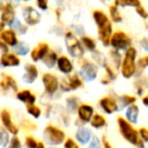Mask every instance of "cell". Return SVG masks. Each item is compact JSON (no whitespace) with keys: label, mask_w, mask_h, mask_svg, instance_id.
<instances>
[{"label":"cell","mask_w":148,"mask_h":148,"mask_svg":"<svg viewBox=\"0 0 148 148\" xmlns=\"http://www.w3.org/2000/svg\"><path fill=\"white\" fill-rule=\"evenodd\" d=\"M118 124H119L120 131L123 137L130 143L134 144L139 148H144V144L141 138H139V133L135 130V128L127 122L123 118H118Z\"/></svg>","instance_id":"1"},{"label":"cell","mask_w":148,"mask_h":148,"mask_svg":"<svg viewBox=\"0 0 148 148\" xmlns=\"http://www.w3.org/2000/svg\"><path fill=\"white\" fill-rule=\"evenodd\" d=\"M136 52L135 48L130 47L127 49L125 54V57H124L123 63H122V74L125 78H131L134 75L136 71V64H135V60H136Z\"/></svg>","instance_id":"2"},{"label":"cell","mask_w":148,"mask_h":148,"mask_svg":"<svg viewBox=\"0 0 148 148\" xmlns=\"http://www.w3.org/2000/svg\"><path fill=\"white\" fill-rule=\"evenodd\" d=\"M65 44L68 49V52L71 56L75 58H80L83 56V49L79 41L72 33L68 32L65 36Z\"/></svg>","instance_id":"3"},{"label":"cell","mask_w":148,"mask_h":148,"mask_svg":"<svg viewBox=\"0 0 148 148\" xmlns=\"http://www.w3.org/2000/svg\"><path fill=\"white\" fill-rule=\"evenodd\" d=\"M45 139L51 145H59L65 139V134L59 128H56L54 126H48L45 129Z\"/></svg>","instance_id":"4"},{"label":"cell","mask_w":148,"mask_h":148,"mask_svg":"<svg viewBox=\"0 0 148 148\" xmlns=\"http://www.w3.org/2000/svg\"><path fill=\"white\" fill-rule=\"evenodd\" d=\"M110 44L115 50H123L126 48H130L131 39L124 32L119 31L113 34Z\"/></svg>","instance_id":"5"},{"label":"cell","mask_w":148,"mask_h":148,"mask_svg":"<svg viewBox=\"0 0 148 148\" xmlns=\"http://www.w3.org/2000/svg\"><path fill=\"white\" fill-rule=\"evenodd\" d=\"M80 74L82 75V77L87 81H92L95 79L97 75V68L95 64L90 63L87 60H84L81 65V70Z\"/></svg>","instance_id":"6"},{"label":"cell","mask_w":148,"mask_h":148,"mask_svg":"<svg viewBox=\"0 0 148 148\" xmlns=\"http://www.w3.org/2000/svg\"><path fill=\"white\" fill-rule=\"evenodd\" d=\"M43 83L44 86H45L46 92L49 93V95H53L54 92H56L58 86H59L58 78L55 75L50 73H46L43 76Z\"/></svg>","instance_id":"7"},{"label":"cell","mask_w":148,"mask_h":148,"mask_svg":"<svg viewBox=\"0 0 148 148\" xmlns=\"http://www.w3.org/2000/svg\"><path fill=\"white\" fill-rule=\"evenodd\" d=\"M23 17L27 25H35L40 23L41 21V14L38 12L36 9H34L32 6H27L23 8Z\"/></svg>","instance_id":"8"},{"label":"cell","mask_w":148,"mask_h":148,"mask_svg":"<svg viewBox=\"0 0 148 148\" xmlns=\"http://www.w3.org/2000/svg\"><path fill=\"white\" fill-rule=\"evenodd\" d=\"M112 36H113V34H112V25L110 21L99 27V38L101 41V43L103 44V46L107 47V46L110 45Z\"/></svg>","instance_id":"9"},{"label":"cell","mask_w":148,"mask_h":148,"mask_svg":"<svg viewBox=\"0 0 148 148\" xmlns=\"http://www.w3.org/2000/svg\"><path fill=\"white\" fill-rule=\"evenodd\" d=\"M0 118H1V121H2L4 127L6 128L9 131V133L13 134V135H16L18 133V129L14 126V124L12 123V120H11V116L7 110H2L1 113H0Z\"/></svg>","instance_id":"10"},{"label":"cell","mask_w":148,"mask_h":148,"mask_svg":"<svg viewBox=\"0 0 148 148\" xmlns=\"http://www.w3.org/2000/svg\"><path fill=\"white\" fill-rule=\"evenodd\" d=\"M14 21V9L10 3H6L3 6L2 12H1V23L4 25H12Z\"/></svg>","instance_id":"11"},{"label":"cell","mask_w":148,"mask_h":148,"mask_svg":"<svg viewBox=\"0 0 148 148\" xmlns=\"http://www.w3.org/2000/svg\"><path fill=\"white\" fill-rule=\"evenodd\" d=\"M19 63H21L19 58L11 53H4L0 58V64L4 67H14L18 66Z\"/></svg>","instance_id":"12"},{"label":"cell","mask_w":148,"mask_h":148,"mask_svg":"<svg viewBox=\"0 0 148 148\" xmlns=\"http://www.w3.org/2000/svg\"><path fill=\"white\" fill-rule=\"evenodd\" d=\"M49 53V46L45 43H41L32 51V59L34 61H39V60H43L45 56Z\"/></svg>","instance_id":"13"},{"label":"cell","mask_w":148,"mask_h":148,"mask_svg":"<svg viewBox=\"0 0 148 148\" xmlns=\"http://www.w3.org/2000/svg\"><path fill=\"white\" fill-rule=\"evenodd\" d=\"M99 105H101V107L103 108V110L107 114H113L114 112L118 110L117 101L110 97L101 99V101H99Z\"/></svg>","instance_id":"14"},{"label":"cell","mask_w":148,"mask_h":148,"mask_svg":"<svg viewBox=\"0 0 148 148\" xmlns=\"http://www.w3.org/2000/svg\"><path fill=\"white\" fill-rule=\"evenodd\" d=\"M38 74H39V72H38L37 67L35 65H32V64H27L25 66V73L23 79L25 83H33L37 79Z\"/></svg>","instance_id":"15"},{"label":"cell","mask_w":148,"mask_h":148,"mask_svg":"<svg viewBox=\"0 0 148 148\" xmlns=\"http://www.w3.org/2000/svg\"><path fill=\"white\" fill-rule=\"evenodd\" d=\"M0 39L2 40L4 44L8 46H16L17 45V38L14 31L12 29H5L0 35Z\"/></svg>","instance_id":"16"},{"label":"cell","mask_w":148,"mask_h":148,"mask_svg":"<svg viewBox=\"0 0 148 148\" xmlns=\"http://www.w3.org/2000/svg\"><path fill=\"white\" fill-rule=\"evenodd\" d=\"M93 115V108L88 105H81L78 108L79 119L83 122H89Z\"/></svg>","instance_id":"17"},{"label":"cell","mask_w":148,"mask_h":148,"mask_svg":"<svg viewBox=\"0 0 148 148\" xmlns=\"http://www.w3.org/2000/svg\"><path fill=\"white\" fill-rule=\"evenodd\" d=\"M57 65L58 68L61 72L65 74H68L73 70V66H72V63L69 59H68L66 56H61V57L58 58L57 60Z\"/></svg>","instance_id":"18"},{"label":"cell","mask_w":148,"mask_h":148,"mask_svg":"<svg viewBox=\"0 0 148 148\" xmlns=\"http://www.w3.org/2000/svg\"><path fill=\"white\" fill-rule=\"evenodd\" d=\"M16 97L19 99V101L27 103V106H29V105H34V103H35V101H36V97L29 90L19 91V92L17 93Z\"/></svg>","instance_id":"19"},{"label":"cell","mask_w":148,"mask_h":148,"mask_svg":"<svg viewBox=\"0 0 148 148\" xmlns=\"http://www.w3.org/2000/svg\"><path fill=\"white\" fill-rule=\"evenodd\" d=\"M138 115H139V108L136 105H132L128 108L127 112H126V117H127L128 121L130 123H137Z\"/></svg>","instance_id":"20"},{"label":"cell","mask_w":148,"mask_h":148,"mask_svg":"<svg viewBox=\"0 0 148 148\" xmlns=\"http://www.w3.org/2000/svg\"><path fill=\"white\" fill-rule=\"evenodd\" d=\"M91 133L86 128H80L76 133V139L80 142L81 144H86L90 140Z\"/></svg>","instance_id":"21"},{"label":"cell","mask_w":148,"mask_h":148,"mask_svg":"<svg viewBox=\"0 0 148 148\" xmlns=\"http://www.w3.org/2000/svg\"><path fill=\"white\" fill-rule=\"evenodd\" d=\"M0 84H1V86L4 89L12 88L13 90H16L17 89L16 83H15L14 79L11 76H9V75H6V74H2V79H1Z\"/></svg>","instance_id":"22"},{"label":"cell","mask_w":148,"mask_h":148,"mask_svg":"<svg viewBox=\"0 0 148 148\" xmlns=\"http://www.w3.org/2000/svg\"><path fill=\"white\" fill-rule=\"evenodd\" d=\"M93 18H95V23H97V27H101V25L109 23L108 16L101 10H95V12H93Z\"/></svg>","instance_id":"23"},{"label":"cell","mask_w":148,"mask_h":148,"mask_svg":"<svg viewBox=\"0 0 148 148\" xmlns=\"http://www.w3.org/2000/svg\"><path fill=\"white\" fill-rule=\"evenodd\" d=\"M57 60H58V57H57V55H56L55 52L50 51L49 53L45 56L43 61L47 67L52 68V67H54V65H55L56 63H57Z\"/></svg>","instance_id":"24"},{"label":"cell","mask_w":148,"mask_h":148,"mask_svg":"<svg viewBox=\"0 0 148 148\" xmlns=\"http://www.w3.org/2000/svg\"><path fill=\"white\" fill-rule=\"evenodd\" d=\"M82 85V81L78 76L74 75V76L70 77L69 81H68V85L66 87V90H72V89H76Z\"/></svg>","instance_id":"25"},{"label":"cell","mask_w":148,"mask_h":148,"mask_svg":"<svg viewBox=\"0 0 148 148\" xmlns=\"http://www.w3.org/2000/svg\"><path fill=\"white\" fill-rule=\"evenodd\" d=\"M90 124L93 128L99 129V128H101L106 125V119L101 115H95L91 119Z\"/></svg>","instance_id":"26"},{"label":"cell","mask_w":148,"mask_h":148,"mask_svg":"<svg viewBox=\"0 0 148 148\" xmlns=\"http://www.w3.org/2000/svg\"><path fill=\"white\" fill-rule=\"evenodd\" d=\"M110 13H111L113 21H115V23H120V21H122V16H121V14H120L119 10H118L117 5L113 4L110 6Z\"/></svg>","instance_id":"27"},{"label":"cell","mask_w":148,"mask_h":148,"mask_svg":"<svg viewBox=\"0 0 148 148\" xmlns=\"http://www.w3.org/2000/svg\"><path fill=\"white\" fill-rule=\"evenodd\" d=\"M81 41H82V44L84 45V47L86 48L87 50H89V51H95V50L97 45H95V41H93L91 38L83 37L82 39H81Z\"/></svg>","instance_id":"28"},{"label":"cell","mask_w":148,"mask_h":148,"mask_svg":"<svg viewBox=\"0 0 148 148\" xmlns=\"http://www.w3.org/2000/svg\"><path fill=\"white\" fill-rule=\"evenodd\" d=\"M9 142V135L4 129H0V146L6 147Z\"/></svg>","instance_id":"29"},{"label":"cell","mask_w":148,"mask_h":148,"mask_svg":"<svg viewBox=\"0 0 148 148\" xmlns=\"http://www.w3.org/2000/svg\"><path fill=\"white\" fill-rule=\"evenodd\" d=\"M14 51H15V53H16L17 55H27V54L29 53V46L25 45V44L19 43V44H17V45L15 46Z\"/></svg>","instance_id":"30"},{"label":"cell","mask_w":148,"mask_h":148,"mask_svg":"<svg viewBox=\"0 0 148 148\" xmlns=\"http://www.w3.org/2000/svg\"><path fill=\"white\" fill-rule=\"evenodd\" d=\"M120 101H121L122 108H125L126 106H132L136 101V99L134 97H130V95H123L120 97Z\"/></svg>","instance_id":"31"},{"label":"cell","mask_w":148,"mask_h":148,"mask_svg":"<svg viewBox=\"0 0 148 148\" xmlns=\"http://www.w3.org/2000/svg\"><path fill=\"white\" fill-rule=\"evenodd\" d=\"M27 111L34 118H39L41 116V110H40L39 107H37L35 105H29L27 107Z\"/></svg>","instance_id":"32"},{"label":"cell","mask_w":148,"mask_h":148,"mask_svg":"<svg viewBox=\"0 0 148 148\" xmlns=\"http://www.w3.org/2000/svg\"><path fill=\"white\" fill-rule=\"evenodd\" d=\"M115 5H121V6H126V5H129V6H135V7H139L141 6L139 1H116Z\"/></svg>","instance_id":"33"},{"label":"cell","mask_w":148,"mask_h":148,"mask_svg":"<svg viewBox=\"0 0 148 148\" xmlns=\"http://www.w3.org/2000/svg\"><path fill=\"white\" fill-rule=\"evenodd\" d=\"M8 148H21V141H19L18 138L15 137V136L11 138Z\"/></svg>","instance_id":"34"},{"label":"cell","mask_w":148,"mask_h":148,"mask_svg":"<svg viewBox=\"0 0 148 148\" xmlns=\"http://www.w3.org/2000/svg\"><path fill=\"white\" fill-rule=\"evenodd\" d=\"M25 144H27V146L29 148H36L38 145V142L36 141L33 137L29 136V137H27V139H25Z\"/></svg>","instance_id":"35"},{"label":"cell","mask_w":148,"mask_h":148,"mask_svg":"<svg viewBox=\"0 0 148 148\" xmlns=\"http://www.w3.org/2000/svg\"><path fill=\"white\" fill-rule=\"evenodd\" d=\"M136 12L139 14V16H141L142 18L146 19L148 18V12L145 10V8L142 6H139V7H136Z\"/></svg>","instance_id":"36"},{"label":"cell","mask_w":148,"mask_h":148,"mask_svg":"<svg viewBox=\"0 0 148 148\" xmlns=\"http://www.w3.org/2000/svg\"><path fill=\"white\" fill-rule=\"evenodd\" d=\"M88 148H101V142H99V138L97 137H93L92 140H91L90 144H89Z\"/></svg>","instance_id":"37"},{"label":"cell","mask_w":148,"mask_h":148,"mask_svg":"<svg viewBox=\"0 0 148 148\" xmlns=\"http://www.w3.org/2000/svg\"><path fill=\"white\" fill-rule=\"evenodd\" d=\"M64 148H79V147L72 139H67L65 144H64Z\"/></svg>","instance_id":"38"},{"label":"cell","mask_w":148,"mask_h":148,"mask_svg":"<svg viewBox=\"0 0 148 148\" xmlns=\"http://www.w3.org/2000/svg\"><path fill=\"white\" fill-rule=\"evenodd\" d=\"M139 134H140V136H141L142 140L148 142V129H146V128H141V129L139 130Z\"/></svg>","instance_id":"39"},{"label":"cell","mask_w":148,"mask_h":148,"mask_svg":"<svg viewBox=\"0 0 148 148\" xmlns=\"http://www.w3.org/2000/svg\"><path fill=\"white\" fill-rule=\"evenodd\" d=\"M3 29H4V23H0V35H1V33L3 32ZM0 48H2V49L5 51V53H7V46L1 41V39H0Z\"/></svg>","instance_id":"40"},{"label":"cell","mask_w":148,"mask_h":148,"mask_svg":"<svg viewBox=\"0 0 148 148\" xmlns=\"http://www.w3.org/2000/svg\"><path fill=\"white\" fill-rule=\"evenodd\" d=\"M67 103H68V106H69V108L72 110V111L76 110V108H77V99H69L67 101Z\"/></svg>","instance_id":"41"},{"label":"cell","mask_w":148,"mask_h":148,"mask_svg":"<svg viewBox=\"0 0 148 148\" xmlns=\"http://www.w3.org/2000/svg\"><path fill=\"white\" fill-rule=\"evenodd\" d=\"M37 4H38V6L43 9V10H46V9L48 8V2L46 0H40V1L37 2Z\"/></svg>","instance_id":"42"},{"label":"cell","mask_w":148,"mask_h":148,"mask_svg":"<svg viewBox=\"0 0 148 148\" xmlns=\"http://www.w3.org/2000/svg\"><path fill=\"white\" fill-rule=\"evenodd\" d=\"M141 46L145 51L148 52V38H144L141 40Z\"/></svg>","instance_id":"43"},{"label":"cell","mask_w":148,"mask_h":148,"mask_svg":"<svg viewBox=\"0 0 148 148\" xmlns=\"http://www.w3.org/2000/svg\"><path fill=\"white\" fill-rule=\"evenodd\" d=\"M140 66H142V67H145V66H148V56H146V57H144L143 59H141L139 61Z\"/></svg>","instance_id":"44"},{"label":"cell","mask_w":148,"mask_h":148,"mask_svg":"<svg viewBox=\"0 0 148 148\" xmlns=\"http://www.w3.org/2000/svg\"><path fill=\"white\" fill-rule=\"evenodd\" d=\"M142 103H144V106L148 107V95H146L145 97H143V99H142Z\"/></svg>","instance_id":"45"},{"label":"cell","mask_w":148,"mask_h":148,"mask_svg":"<svg viewBox=\"0 0 148 148\" xmlns=\"http://www.w3.org/2000/svg\"><path fill=\"white\" fill-rule=\"evenodd\" d=\"M103 146H105V148H113L111 145H110V143L106 139H103Z\"/></svg>","instance_id":"46"},{"label":"cell","mask_w":148,"mask_h":148,"mask_svg":"<svg viewBox=\"0 0 148 148\" xmlns=\"http://www.w3.org/2000/svg\"><path fill=\"white\" fill-rule=\"evenodd\" d=\"M36 148H45V146H44V143H42V142H38V145Z\"/></svg>","instance_id":"47"},{"label":"cell","mask_w":148,"mask_h":148,"mask_svg":"<svg viewBox=\"0 0 148 148\" xmlns=\"http://www.w3.org/2000/svg\"><path fill=\"white\" fill-rule=\"evenodd\" d=\"M2 9H3V4L1 2H0V11L2 10Z\"/></svg>","instance_id":"48"},{"label":"cell","mask_w":148,"mask_h":148,"mask_svg":"<svg viewBox=\"0 0 148 148\" xmlns=\"http://www.w3.org/2000/svg\"><path fill=\"white\" fill-rule=\"evenodd\" d=\"M50 148H55V147H50Z\"/></svg>","instance_id":"49"}]
</instances>
